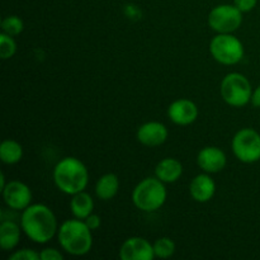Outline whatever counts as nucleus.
Wrapping results in <instances>:
<instances>
[{"label":"nucleus","mask_w":260,"mask_h":260,"mask_svg":"<svg viewBox=\"0 0 260 260\" xmlns=\"http://www.w3.org/2000/svg\"><path fill=\"white\" fill-rule=\"evenodd\" d=\"M20 228L28 239L37 244L48 243L58 231L55 213L41 203L29 205L23 210Z\"/></svg>","instance_id":"1"},{"label":"nucleus","mask_w":260,"mask_h":260,"mask_svg":"<svg viewBox=\"0 0 260 260\" xmlns=\"http://www.w3.org/2000/svg\"><path fill=\"white\" fill-rule=\"evenodd\" d=\"M53 182L61 192L74 196L79 192H83L88 185V169L84 162L76 157H63L53 169Z\"/></svg>","instance_id":"2"},{"label":"nucleus","mask_w":260,"mask_h":260,"mask_svg":"<svg viewBox=\"0 0 260 260\" xmlns=\"http://www.w3.org/2000/svg\"><path fill=\"white\" fill-rule=\"evenodd\" d=\"M58 243L68 254L75 256H83L91 250L93 235L91 230L86 226L85 221L66 220L61 223L57 231Z\"/></svg>","instance_id":"3"},{"label":"nucleus","mask_w":260,"mask_h":260,"mask_svg":"<svg viewBox=\"0 0 260 260\" xmlns=\"http://www.w3.org/2000/svg\"><path fill=\"white\" fill-rule=\"evenodd\" d=\"M168 197L164 182L157 178H145L135 187L132 202L144 212H154L162 207Z\"/></svg>","instance_id":"4"},{"label":"nucleus","mask_w":260,"mask_h":260,"mask_svg":"<svg viewBox=\"0 0 260 260\" xmlns=\"http://www.w3.org/2000/svg\"><path fill=\"white\" fill-rule=\"evenodd\" d=\"M220 91L223 101L229 106L236 108L246 106L249 102H251V95H253L250 81L246 79V76L239 73L228 74L221 81Z\"/></svg>","instance_id":"5"},{"label":"nucleus","mask_w":260,"mask_h":260,"mask_svg":"<svg viewBox=\"0 0 260 260\" xmlns=\"http://www.w3.org/2000/svg\"><path fill=\"white\" fill-rule=\"evenodd\" d=\"M210 52L222 65H235L244 57V46L231 33H218L211 40Z\"/></svg>","instance_id":"6"},{"label":"nucleus","mask_w":260,"mask_h":260,"mask_svg":"<svg viewBox=\"0 0 260 260\" xmlns=\"http://www.w3.org/2000/svg\"><path fill=\"white\" fill-rule=\"evenodd\" d=\"M231 147L241 162L251 164L260 160V135L255 129L243 128L236 132Z\"/></svg>","instance_id":"7"},{"label":"nucleus","mask_w":260,"mask_h":260,"mask_svg":"<svg viewBox=\"0 0 260 260\" xmlns=\"http://www.w3.org/2000/svg\"><path fill=\"white\" fill-rule=\"evenodd\" d=\"M243 23V12L235 4H221L208 14V25L217 33H233Z\"/></svg>","instance_id":"8"},{"label":"nucleus","mask_w":260,"mask_h":260,"mask_svg":"<svg viewBox=\"0 0 260 260\" xmlns=\"http://www.w3.org/2000/svg\"><path fill=\"white\" fill-rule=\"evenodd\" d=\"M5 205L15 211L25 210L32 202V190L19 180H10L2 189Z\"/></svg>","instance_id":"9"},{"label":"nucleus","mask_w":260,"mask_h":260,"mask_svg":"<svg viewBox=\"0 0 260 260\" xmlns=\"http://www.w3.org/2000/svg\"><path fill=\"white\" fill-rule=\"evenodd\" d=\"M119 258L122 260H151L155 258L154 245H151L146 239L134 236L122 244Z\"/></svg>","instance_id":"10"},{"label":"nucleus","mask_w":260,"mask_h":260,"mask_svg":"<svg viewBox=\"0 0 260 260\" xmlns=\"http://www.w3.org/2000/svg\"><path fill=\"white\" fill-rule=\"evenodd\" d=\"M168 117L178 126H188L197 119L198 108L189 99H178L168 108Z\"/></svg>","instance_id":"11"},{"label":"nucleus","mask_w":260,"mask_h":260,"mask_svg":"<svg viewBox=\"0 0 260 260\" xmlns=\"http://www.w3.org/2000/svg\"><path fill=\"white\" fill-rule=\"evenodd\" d=\"M226 155L221 149L216 146L203 147L197 156V164L203 172L208 174L220 173L226 167Z\"/></svg>","instance_id":"12"},{"label":"nucleus","mask_w":260,"mask_h":260,"mask_svg":"<svg viewBox=\"0 0 260 260\" xmlns=\"http://www.w3.org/2000/svg\"><path fill=\"white\" fill-rule=\"evenodd\" d=\"M168 129L160 122H146L137 129V140L142 145L149 147L160 146L168 139Z\"/></svg>","instance_id":"13"},{"label":"nucleus","mask_w":260,"mask_h":260,"mask_svg":"<svg viewBox=\"0 0 260 260\" xmlns=\"http://www.w3.org/2000/svg\"><path fill=\"white\" fill-rule=\"evenodd\" d=\"M216 184L215 180L208 174H200L190 182L189 193L190 197L200 203H206L211 201L215 196Z\"/></svg>","instance_id":"14"},{"label":"nucleus","mask_w":260,"mask_h":260,"mask_svg":"<svg viewBox=\"0 0 260 260\" xmlns=\"http://www.w3.org/2000/svg\"><path fill=\"white\" fill-rule=\"evenodd\" d=\"M183 165L179 160L165 157L155 168V177L164 183H174L182 177Z\"/></svg>","instance_id":"15"},{"label":"nucleus","mask_w":260,"mask_h":260,"mask_svg":"<svg viewBox=\"0 0 260 260\" xmlns=\"http://www.w3.org/2000/svg\"><path fill=\"white\" fill-rule=\"evenodd\" d=\"M20 229L14 221H3L0 225V246L3 250H13L19 244Z\"/></svg>","instance_id":"16"},{"label":"nucleus","mask_w":260,"mask_h":260,"mask_svg":"<svg viewBox=\"0 0 260 260\" xmlns=\"http://www.w3.org/2000/svg\"><path fill=\"white\" fill-rule=\"evenodd\" d=\"M119 179L113 173L102 175L95 184V194L99 200L109 201L118 193Z\"/></svg>","instance_id":"17"},{"label":"nucleus","mask_w":260,"mask_h":260,"mask_svg":"<svg viewBox=\"0 0 260 260\" xmlns=\"http://www.w3.org/2000/svg\"><path fill=\"white\" fill-rule=\"evenodd\" d=\"M70 208L74 217L79 218V220H85L89 215L93 213L94 201L89 193L83 190V192H79L73 196L70 202Z\"/></svg>","instance_id":"18"},{"label":"nucleus","mask_w":260,"mask_h":260,"mask_svg":"<svg viewBox=\"0 0 260 260\" xmlns=\"http://www.w3.org/2000/svg\"><path fill=\"white\" fill-rule=\"evenodd\" d=\"M23 156V147L15 140H4L0 145V159L4 164L13 165L20 161Z\"/></svg>","instance_id":"19"},{"label":"nucleus","mask_w":260,"mask_h":260,"mask_svg":"<svg viewBox=\"0 0 260 260\" xmlns=\"http://www.w3.org/2000/svg\"><path fill=\"white\" fill-rule=\"evenodd\" d=\"M154 253L156 258L168 259L175 253V244L170 238H160L154 243Z\"/></svg>","instance_id":"20"},{"label":"nucleus","mask_w":260,"mask_h":260,"mask_svg":"<svg viewBox=\"0 0 260 260\" xmlns=\"http://www.w3.org/2000/svg\"><path fill=\"white\" fill-rule=\"evenodd\" d=\"M23 28H24L23 20L20 19L19 17H17V15H8V17H5L2 22L3 32L7 33V35L9 36H13V37L20 35Z\"/></svg>","instance_id":"21"},{"label":"nucleus","mask_w":260,"mask_h":260,"mask_svg":"<svg viewBox=\"0 0 260 260\" xmlns=\"http://www.w3.org/2000/svg\"><path fill=\"white\" fill-rule=\"evenodd\" d=\"M15 52H17V43L13 40V36L2 32L0 35V57L3 60H8V58L13 57Z\"/></svg>","instance_id":"22"},{"label":"nucleus","mask_w":260,"mask_h":260,"mask_svg":"<svg viewBox=\"0 0 260 260\" xmlns=\"http://www.w3.org/2000/svg\"><path fill=\"white\" fill-rule=\"evenodd\" d=\"M41 259L40 253L33 249H20L10 254L9 260H38Z\"/></svg>","instance_id":"23"},{"label":"nucleus","mask_w":260,"mask_h":260,"mask_svg":"<svg viewBox=\"0 0 260 260\" xmlns=\"http://www.w3.org/2000/svg\"><path fill=\"white\" fill-rule=\"evenodd\" d=\"M40 256L42 260H62L63 255L53 248H46L41 250Z\"/></svg>","instance_id":"24"},{"label":"nucleus","mask_w":260,"mask_h":260,"mask_svg":"<svg viewBox=\"0 0 260 260\" xmlns=\"http://www.w3.org/2000/svg\"><path fill=\"white\" fill-rule=\"evenodd\" d=\"M258 0H234V4L236 8L241 10L243 13H248L253 10L256 7Z\"/></svg>","instance_id":"25"},{"label":"nucleus","mask_w":260,"mask_h":260,"mask_svg":"<svg viewBox=\"0 0 260 260\" xmlns=\"http://www.w3.org/2000/svg\"><path fill=\"white\" fill-rule=\"evenodd\" d=\"M84 221H85L86 226H88V228L90 229L91 231L98 230V229L101 228V225H102L101 217H99L98 215H95V213H91V215H89L88 217H86Z\"/></svg>","instance_id":"26"},{"label":"nucleus","mask_w":260,"mask_h":260,"mask_svg":"<svg viewBox=\"0 0 260 260\" xmlns=\"http://www.w3.org/2000/svg\"><path fill=\"white\" fill-rule=\"evenodd\" d=\"M251 103H253V106L256 107V108H260V85L253 91V95H251Z\"/></svg>","instance_id":"27"},{"label":"nucleus","mask_w":260,"mask_h":260,"mask_svg":"<svg viewBox=\"0 0 260 260\" xmlns=\"http://www.w3.org/2000/svg\"><path fill=\"white\" fill-rule=\"evenodd\" d=\"M0 182H2V189H3V188L7 185V183H5V177H4V174H3V173H2V175H0Z\"/></svg>","instance_id":"28"}]
</instances>
